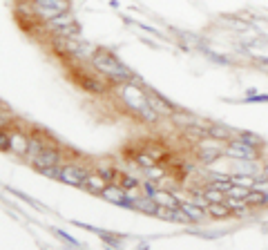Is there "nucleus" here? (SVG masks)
<instances>
[{
    "label": "nucleus",
    "instance_id": "1",
    "mask_svg": "<svg viewBox=\"0 0 268 250\" xmlns=\"http://www.w3.org/2000/svg\"><path fill=\"white\" fill-rule=\"evenodd\" d=\"M118 96H121L123 103H125L134 114H139L143 121H148V123L159 121V114L150 107V101H148V92H143L141 87L134 85V81L118 83Z\"/></svg>",
    "mask_w": 268,
    "mask_h": 250
},
{
    "label": "nucleus",
    "instance_id": "2",
    "mask_svg": "<svg viewBox=\"0 0 268 250\" xmlns=\"http://www.w3.org/2000/svg\"><path fill=\"white\" fill-rule=\"evenodd\" d=\"M92 62L96 65V70L103 72L105 76H110V78H114L116 83H125V81H134V72L127 70L123 62H118L114 56L110 54V51H96L94 54V58H92Z\"/></svg>",
    "mask_w": 268,
    "mask_h": 250
},
{
    "label": "nucleus",
    "instance_id": "3",
    "mask_svg": "<svg viewBox=\"0 0 268 250\" xmlns=\"http://www.w3.org/2000/svg\"><path fill=\"white\" fill-rule=\"evenodd\" d=\"M224 156H228L233 161H257L259 159V150L241 143L239 139H233L230 143L224 145Z\"/></svg>",
    "mask_w": 268,
    "mask_h": 250
},
{
    "label": "nucleus",
    "instance_id": "4",
    "mask_svg": "<svg viewBox=\"0 0 268 250\" xmlns=\"http://www.w3.org/2000/svg\"><path fill=\"white\" fill-rule=\"evenodd\" d=\"M32 165L38 172H45V170H49V168H60V152H58V148L47 145V148H45L43 152H40L32 161Z\"/></svg>",
    "mask_w": 268,
    "mask_h": 250
},
{
    "label": "nucleus",
    "instance_id": "5",
    "mask_svg": "<svg viewBox=\"0 0 268 250\" xmlns=\"http://www.w3.org/2000/svg\"><path fill=\"white\" fill-rule=\"evenodd\" d=\"M87 179V172L81 168V165H74V163H65L60 165V181L65 183H72V185H83V181Z\"/></svg>",
    "mask_w": 268,
    "mask_h": 250
},
{
    "label": "nucleus",
    "instance_id": "6",
    "mask_svg": "<svg viewBox=\"0 0 268 250\" xmlns=\"http://www.w3.org/2000/svg\"><path fill=\"white\" fill-rule=\"evenodd\" d=\"M148 101H150V107L159 114V116H172V114L177 112L172 103H168L166 98H163L161 94H157V92H148Z\"/></svg>",
    "mask_w": 268,
    "mask_h": 250
},
{
    "label": "nucleus",
    "instance_id": "7",
    "mask_svg": "<svg viewBox=\"0 0 268 250\" xmlns=\"http://www.w3.org/2000/svg\"><path fill=\"white\" fill-rule=\"evenodd\" d=\"M237 134L239 132L226 128V125H208V137L215 141H221V143H230L233 139H237Z\"/></svg>",
    "mask_w": 268,
    "mask_h": 250
},
{
    "label": "nucleus",
    "instance_id": "8",
    "mask_svg": "<svg viewBox=\"0 0 268 250\" xmlns=\"http://www.w3.org/2000/svg\"><path fill=\"white\" fill-rule=\"evenodd\" d=\"M103 197H105L107 201H112V203H121V206H130V199H127V190H123L121 185H107L105 190L101 192Z\"/></svg>",
    "mask_w": 268,
    "mask_h": 250
},
{
    "label": "nucleus",
    "instance_id": "9",
    "mask_svg": "<svg viewBox=\"0 0 268 250\" xmlns=\"http://www.w3.org/2000/svg\"><path fill=\"white\" fill-rule=\"evenodd\" d=\"M179 208L188 215L190 223H199V221H204V217H206L204 206H199V203H194V201H183V203H179Z\"/></svg>",
    "mask_w": 268,
    "mask_h": 250
},
{
    "label": "nucleus",
    "instance_id": "10",
    "mask_svg": "<svg viewBox=\"0 0 268 250\" xmlns=\"http://www.w3.org/2000/svg\"><path fill=\"white\" fill-rule=\"evenodd\" d=\"M130 208H134V210H141V212H146V215H157V203H154L152 197H137V199H132L130 201Z\"/></svg>",
    "mask_w": 268,
    "mask_h": 250
},
{
    "label": "nucleus",
    "instance_id": "11",
    "mask_svg": "<svg viewBox=\"0 0 268 250\" xmlns=\"http://www.w3.org/2000/svg\"><path fill=\"white\" fill-rule=\"evenodd\" d=\"M150 197L154 199V203L161 206V208H179V199L174 195H170V192H166V190H154Z\"/></svg>",
    "mask_w": 268,
    "mask_h": 250
},
{
    "label": "nucleus",
    "instance_id": "12",
    "mask_svg": "<svg viewBox=\"0 0 268 250\" xmlns=\"http://www.w3.org/2000/svg\"><path fill=\"white\" fill-rule=\"evenodd\" d=\"M9 137H12V152L16 154H27V145H29V139L25 137V134L20 132H9Z\"/></svg>",
    "mask_w": 268,
    "mask_h": 250
},
{
    "label": "nucleus",
    "instance_id": "13",
    "mask_svg": "<svg viewBox=\"0 0 268 250\" xmlns=\"http://www.w3.org/2000/svg\"><path fill=\"white\" fill-rule=\"evenodd\" d=\"M76 81H79V85L83 87V90L92 92V94H101V92H105V85H103L101 81H96V78H90V76H76Z\"/></svg>",
    "mask_w": 268,
    "mask_h": 250
},
{
    "label": "nucleus",
    "instance_id": "14",
    "mask_svg": "<svg viewBox=\"0 0 268 250\" xmlns=\"http://www.w3.org/2000/svg\"><path fill=\"white\" fill-rule=\"evenodd\" d=\"M83 188H87L90 192H103L107 188V181L101 174H87V179L83 181Z\"/></svg>",
    "mask_w": 268,
    "mask_h": 250
},
{
    "label": "nucleus",
    "instance_id": "15",
    "mask_svg": "<svg viewBox=\"0 0 268 250\" xmlns=\"http://www.w3.org/2000/svg\"><path fill=\"white\" fill-rule=\"evenodd\" d=\"M237 139H239L241 143H246V145H250V148H255V150H261V148H264V139H261L259 134H255V132H239V134H237Z\"/></svg>",
    "mask_w": 268,
    "mask_h": 250
},
{
    "label": "nucleus",
    "instance_id": "16",
    "mask_svg": "<svg viewBox=\"0 0 268 250\" xmlns=\"http://www.w3.org/2000/svg\"><path fill=\"white\" fill-rule=\"evenodd\" d=\"M47 145H51V143H43V141H40L38 137H32V139H29V145H27V154H25V156H27L29 161H34L36 156H38V154L43 152L45 148H47Z\"/></svg>",
    "mask_w": 268,
    "mask_h": 250
},
{
    "label": "nucleus",
    "instance_id": "17",
    "mask_svg": "<svg viewBox=\"0 0 268 250\" xmlns=\"http://www.w3.org/2000/svg\"><path fill=\"white\" fill-rule=\"evenodd\" d=\"M206 212H208L210 217H215V219H226V217L233 215V212H230V208L226 206V203H208Z\"/></svg>",
    "mask_w": 268,
    "mask_h": 250
},
{
    "label": "nucleus",
    "instance_id": "18",
    "mask_svg": "<svg viewBox=\"0 0 268 250\" xmlns=\"http://www.w3.org/2000/svg\"><path fill=\"white\" fill-rule=\"evenodd\" d=\"M67 25H74V18H72L70 14H60V16H56V18H51L49 23H47V27L51 29V31H58V29H63V27H67Z\"/></svg>",
    "mask_w": 268,
    "mask_h": 250
},
{
    "label": "nucleus",
    "instance_id": "19",
    "mask_svg": "<svg viewBox=\"0 0 268 250\" xmlns=\"http://www.w3.org/2000/svg\"><path fill=\"white\" fill-rule=\"evenodd\" d=\"M204 199H206V203H224V201H226V192L217 190V188L206 185V190H204Z\"/></svg>",
    "mask_w": 268,
    "mask_h": 250
},
{
    "label": "nucleus",
    "instance_id": "20",
    "mask_svg": "<svg viewBox=\"0 0 268 250\" xmlns=\"http://www.w3.org/2000/svg\"><path fill=\"white\" fill-rule=\"evenodd\" d=\"M224 154V150H199V163H204V165H210V163H215V161L219 159V156Z\"/></svg>",
    "mask_w": 268,
    "mask_h": 250
},
{
    "label": "nucleus",
    "instance_id": "21",
    "mask_svg": "<svg viewBox=\"0 0 268 250\" xmlns=\"http://www.w3.org/2000/svg\"><path fill=\"white\" fill-rule=\"evenodd\" d=\"M246 203L250 208H266V195L259 190H250L248 197H246Z\"/></svg>",
    "mask_w": 268,
    "mask_h": 250
},
{
    "label": "nucleus",
    "instance_id": "22",
    "mask_svg": "<svg viewBox=\"0 0 268 250\" xmlns=\"http://www.w3.org/2000/svg\"><path fill=\"white\" fill-rule=\"evenodd\" d=\"M230 181H233V185H244V188H250V190H252L257 176H250V174H230Z\"/></svg>",
    "mask_w": 268,
    "mask_h": 250
},
{
    "label": "nucleus",
    "instance_id": "23",
    "mask_svg": "<svg viewBox=\"0 0 268 250\" xmlns=\"http://www.w3.org/2000/svg\"><path fill=\"white\" fill-rule=\"evenodd\" d=\"M172 121L177 125H181V128H188V125H194V116L188 112H181V109H177V112L172 114Z\"/></svg>",
    "mask_w": 268,
    "mask_h": 250
},
{
    "label": "nucleus",
    "instance_id": "24",
    "mask_svg": "<svg viewBox=\"0 0 268 250\" xmlns=\"http://www.w3.org/2000/svg\"><path fill=\"white\" fill-rule=\"evenodd\" d=\"M36 5H40V7H51V9H58V12H67V7H70V3L67 0H34Z\"/></svg>",
    "mask_w": 268,
    "mask_h": 250
},
{
    "label": "nucleus",
    "instance_id": "25",
    "mask_svg": "<svg viewBox=\"0 0 268 250\" xmlns=\"http://www.w3.org/2000/svg\"><path fill=\"white\" fill-rule=\"evenodd\" d=\"M248 192H250V188H244V185H230V188H228V192H226V197H230V199H244V201H246Z\"/></svg>",
    "mask_w": 268,
    "mask_h": 250
},
{
    "label": "nucleus",
    "instance_id": "26",
    "mask_svg": "<svg viewBox=\"0 0 268 250\" xmlns=\"http://www.w3.org/2000/svg\"><path fill=\"white\" fill-rule=\"evenodd\" d=\"M137 163L141 165V168H146V170H148V168H154V165H157L159 161L154 159V156L146 154V152H139V154H137Z\"/></svg>",
    "mask_w": 268,
    "mask_h": 250
},
{
    "label": "nucleus",
    "instance_id": "27",
    "mask_svg": "<svg viewBox=\"0 0 268 250\" xmlns=\"http://www.w3.org/2000/svg\"><path fill=\"white\" fill-rule=\"evenodd\" d=\"M101 176L105 181H114V183H121V174H118L116 170H112V168H103L101 170Z\"/></svg>",
    "mask_w": 268,
    "mask_h": 250
},
{
    "label": "nucleus",
    "instance_id": "28",
    "mask_svg": "<svg viewBox=\"0 0 268 250\" xmlns=\"http://www.w3.org/2000/svg\"><path fill=\"white\" fill-rule=\"evenodd\" d=\"M146 172H148V176H150V181H159V179H163V176H166V170L159 168V163L154 165V168H148Z\"/></svg>",
    "mask_w": 268,
    "mask_h": 250
},
{
    "label": "nucleus",
    "instance_id": "29",
    "mask_svg": "<svg viewBox=\"0 0 268 250\" xmlns=\"http://www.w3.org/2000/svg\"><path fill=\"white\" fill-rule=\"evenodd\" d=\"M123 188V190H130V188H137L139 185V181L137 179H132V176H121V183H118Z\"/></svg>",
    "mask_w": 268,
    "mask_h": 250
},
{
    "label": "nucleus",
    "instance_id": "30",
    "mask_svg": "<svg viewBox=\"0 0 268 250\" xmlns=\"http://www.w3.org/2000/svg\"><path fill=\"white\" fill-rule=\"evenodd\" d=\"M12 148V137L9 132H0V150H9Z\"/></svg>",
    "mask_w": 268,
    "mask_h": 250
},
{
    "label": "nucleus",
    "instance_id": "31",
    "mask_svg": "<svg viewBox=\"0 0 268 250\" xmlns=\"http://www.w3.org/2000/svg\"><path fill=\"white\" fill-rule=\"evenodd\" d=\"M246 103H268V94H252V96H246Z\"/></svg>",
    "mask_w": 268,
    "mask_h": 250
},
{
    "label": "nucleus",
    "instance_id": "32",
    "mask_svg": "<svg viewBox=\"0 0 268 250\" xmlns=\"http://www.w3.org/2000/svg\"><path fill=\"white\" fill-rule=\"evenodd\" d=\"M206 56H208L210 60H215V62H221V65H228V62H230L228 58H226V56H215L213 51H206Z\"/></svg>",
    "mask_w": 268,
    "mask_h": 250
},
{
    "label": "nucleus",
    "instance_id": "33",
    "mask_svg": "<svg viewBox=\"0 0 268 250\" xmlns=\"http://www.w3.org/2000/svg\"><path fill=\"white\" fill-rule=\"evenodd\" d=\"M257 62H259V65H264V67H268V56H257L255 58Z\"/></svg>",
    "mask_w": 268,
    "mask_h": 250
},
{
    "label": "nucleus",
    "instance_id": "34",
    "mask_svg": "<svg viewBox=\"0 0 268 250\" xmlns=\"http://www.w3.org/2000/svg\"><path fill=\"white\" fill-rule=\"evenodd\" d=\"M261 176H264V179H268V161H266L264 168H261Z\"/></svg>",
    "mask_w": 268,
    "mask_h": 250
}]
</instances>
